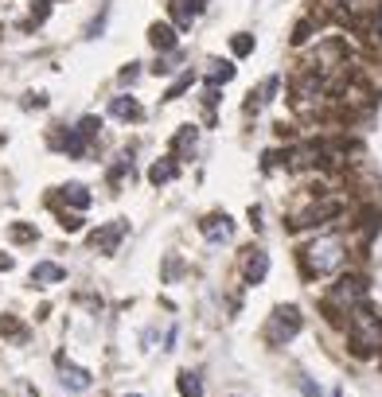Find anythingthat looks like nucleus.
Wrapping results in <instances>:
<instances>
[{"label":"nucleus","instance_id":"21","mask_svg":"<svg viewBox=\"0 0 382 397\" xmlns=\"http://www.w3.org/2000/svg\"><path fill=\"white\" fill-rule=\"evenodd\" d=\"M176 148L184 152V148H195V129H180L176 132Z\"/></svg>","mask_w":382,"mask_h":397},{"label":"nucleus","instance_id":"1","mask_svg":"<svg viewBox=\"0 0 382 397\" xmlns=\"http://www.w3.org/2000/svg\"><path fill=\"white\" fill-rule=\"evenodd\" d=\"M347 346L355 359H371L375 351H382V319L363 304L347 316Z\"/></svg>","mask_w":382,"mask_h":397},{"label":"nucleus","instance_id":"11","mask_svg":"<svg viewBox=\"0 0 382 397\" xmlns=\"http://www.w3.org/2000/svg\"><path fill=\"white\" fill-rule=\"evenodd\" d=\"M148 43H153L156 51H176V31H172L168 23H153V28H148Z\"/></svg>","mask_w":382,"mask_h":397},{"label":"nucleus","instance_id":"3","mask_svg":"<svg viewBox=\"0 0 382 397\" xmlns=\"http://www.w3.org/2000/svg\"><path fill=\"white\" fill-rule=\"evenodd\" d=\"M363 300H367V285H363V277H339L336 285H331L328 300H324V308L336 316V312H344V316H351L355 308H363Z\"/></svg>","mask_w":382,"mask_h":397},{"label":"nucleus","instance_id":"25","mask_svg":"<svg viewBox=\"0 0 382 397\" xmlns=\"http://www.w3.org/2000/svg\"><path fill=\"white\" fill-rule=\"evenodd\" d=\"M187 8H191V12H203V8H207V0H187Z\"/></svg>","mask_w":382,"mask_h":397},{"label":"nucleus","instance_id":"15","mask_svg":"<svg viewBox=\"0 0 382 397\" xmlns=\"http://www.w3.org/2000/svg\"><path fill=\"white\" fill-rule=\"evenodd\" d=\"M207 78H211V86H219V82H230L234 78V63H211V70H207Z\"/></svg>","mask_w":382,"mask_h":397},{"label":"nucleus","instance_id":"9","mask_svg":"<svg viewBox=\"0 0 382 397\" xmlns=\"http://www.w3.org/2000/svg\"><path fill=\"white\" fill-rule=\"evenodd\" d=\"M31 280H36V285H59V280H66V269L55 261H39L36 269H31Z\"/></svg>","mask_w":382,"mask_h":397},{"label":"nucleus","instance_id":"12","mask_svg":"<svg viewBox=\"0 0 382 397\" xmlns=\"http://www.w3.org/2000/svg\"><path fill=\"white\" fill-rule=\"evenodd\" d=\"M63 148H66V156H74V160H78V156H86L90 137L82 129H71V132H66V140H63Z\"/></svg>","mask_w":382,"mask_h":397},{"label":"nucleus","instance_id":"8","mask_svg":"<svg viewBox=\"0 0 382 397\" xmlns=\"http://www.w3.org/2000/svg\"><path fill=\"white\" fill-rule=\"evenodd\" d=\"M176 156H164V160H156L153 168H148V184L153 187H164V184H172L176 179Z\"/></svg>","mask_w":382,"mask_h":397},{"label":"nucleus","instance_id":"20","mask_svg":"<svg viewBox=\"0 0 382 397\" xmlns=\"http://www.w3.org/2000/svg\"><path fill=\"white\" fill-rule=\"evenodd\" d=\"M230 47H234V55H250L254 51V36H234Z\"/></svg>","mask_w":382,"mask_h":397},{"label":"nucleus","instance_id":"27","mask_svg":"<svg viewBox=\"0 0 382 397\" xmlns=\"http://www.w3.org/2000/svg\"><path fill=\"white\" fill-rule=\"evenodd\" d=\"M129 397H140V393H129Z\"/></svg>","mask_w":382,"mask_h":397},{"label":"nucleus","instance_id":"23","mask_svg":"<svg viewBox=\"0 0 382 397\" xmlns=\"http://www.w3.org/2000/svg\"><path fill=\"white\" fill-rule=\"evenodd\" d=\"M78 226H82V218H74V214H63V230H71V234H74Z\"/></svg>","mask_w":382,"mask_h":397},{"label":"nucleus","instance_id":"22","mask_svg":"<svg viewBox=\"0 0 382 397\" xmlns=\"http://www.w3.org/2000/svg\"><path fill=\"white\" fill-rule=\"evenodd\" d=\"M12 238H16V242H31L36 230H31V226H12Z\"/></svg>","mask_w":382,"mask_h":397},{"label":"nucleus","instance_id":"14","mask_svg":"<svg viewBox=\"0 0 382 397\" xmlns=\"http://www.w3.org/2000/svg\"><path fill=\"white\" fill-rule=\"evenodd\" d=\"M63 198H66L71 206H78V211H86V206H90V191H86L82 184H66V187H63Z\"/></svg>","mask_w":382,"mask_h":397},{"label":"nucleus","instance_id":"10","mask_svg":"<svg viewBox=\"0 0 382 397\" xmlns=\"http://www.w3.org/2000/svg\"><path fill=\"white\" fill-rule=\"evenodd\" d=\"M59 366H63V386L66 390H90V382H94V378H90V370H82V366H66V362L59 359Z\"/></svg>","mask_w":382,"mask_h":397},{"label":"nucleus","instance_id":"17","mask_svg":"<svg viewBox=\"0 0 382 397\" xmlns=\"http://www.w3.org/2000/svg\"><path fill=\"white\" fill-rule=\"evenodd\" d=\"M191 82H195V74H191V70H184V74H180V78L168 86V94H164V102H176V97L184 94V90H191Z\"/></svg>","mask_w":382,"mask_h":397},{"label":"nucleus","instance_id":"19","mask_svg":"<svg viewBox=\"0 0 382 397\" xmlns=\"http://www.w3.org/2000/svg\"><path fill=\"white\" fill-rule=\"evenodd\" d=\"M172 16H176L180 28H187V23H191V8L184 4V0H172Z\"/></svg>","mask_w":382,"mask_h":397},{"label":"nucleus","instance_id":"7","mask_svg":"<svg viewBox=\"0 0 382 397\" xmlns=\"http://www.w3.org/2000/svg\"><path fill=\"white\" fill-rule=\"evenodd\" d=\"M199 234H203L207 242H227V238L234 234V222H230L227 214H207V218L199 222Z\"/></svg>","mask_w":382,"mask_h":397},{"label":"nucleus","instance_id":"13","mask_svg":"<svg viewBox=\"0 0 382 397\" xmlns=\"http://www.w3.org/2000/svg\"><path fill=\"white\" fill-rule=\"evenodd\" d=\"M110 113H113V117H121V121H140V105L133 102V97H113Z\"/></svg>","mask_w":382,"mask_h":397},{"label":"nucleus","instance_id":"16","mask_svg":"<svg viewBox=\"0 0 382 397\" xmlns=\"http://www.w3.org/2000/svg\"><path fill=\"white\" fill-rule=\"evenodd\" d=\"M180 393H184V397H203V382H199V374L184 370V374H180Z\"/></svg>","mask_w":382,"mask_h":397},{"label":"nucleus","instance_id":"18","mask_svg":"<svg viewBox=\"0 0 382 397\" xmlns=\"http://www.w3.org/2000/svg\"><path fill=\"white\" fill-rule=\"evenodd\" d=\"M312 28H316V20H301V23L293 28V43H296V47H301V43H309Z\"/></svg>","mask_w":382,"mask_h":397},{"label":"nucleus","instance_id":"5","mask_svg":"<svg viewBox=\"0 0 382 397\" xmlns=\"http://www.w3.org/2000/svg\"><path fill=\"white\" fill-rule=\"evenodd\" d=\"M125 234H129V222L125 218H113V222H105V226H98L94 234H90V245H94L98 253H113Z\"/></svg>","mask_w":382,"mask_h":397},{"label":"nucleus","instance_id":"4","mask_svg":"<svg viewBox=\"0 0 382 397\" xmlns=\"http://www.w3.org/2000/svg\"><path fill=\"white\" fill-rule=\"evenodd\" d=\"M301 308H277L273 312V319H269V331H265V339H269L273 346H281V343H289V339H296V331H301Z\"/></svg>","mask_w":382,"mask_h":397},{"label":"nucleus","instance_id":"2","mask_svg":"<svg viewBox=\"0 0 382 397\" xmlns=\"http://www.w3.org/2000/svg\"><path fill=\"white\" fill-rule=\"evenodd\" d=\"M344 265H347V245H344L339 234H324L304 250V269H309V277H331V272H339Z\"/></svg>","mask_w":382,"mask_h":397},{"label":"nucleus","instance_id":"26","mask_svg":"<svg viewBox=\"0 0 382 397\" xmlns=\"http://www.w3.org/2000/svg\"><path fill=\"white\" fill-rule=\"evenodd\" d=\"M0 269H12V258H4V253H0Z\"/></svg>","mask_w":382,"mask_h":397},{"label":"nucleus","instance_id":"6","mask_svg":"<svg viewBox=\"0 0 382 397\" xmlns=\"http://www.w3.org/2000/svg\"><path fill=\"white\" fill-rule=\"evenodd\" d=\"M242 272H246V280H250V285H262L265 272H269V253L257 250V245H250V250H246V258H242Z\"/></svg>","mask_w":382,"mask_h":397},{"label":"nucleus","instance_id":"24","mask_svg":"<svg viewBox=\"0 0 382 397\" xmlns=\"http://www.w3.org/2000/svg\"><path fill=\"white\" fill-rule=\"evenodd\" d=\"M133 78H137V63H129L125 70H121V82H133Z\"/></svg>","mask_w":382,"mask_h":397}]
</instances>
